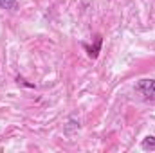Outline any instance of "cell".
I'll use <instances>...</instances> for the list:
<instances>
[{"instance_id":"3957f363","label":"cell","mask_w":155,"mask_h":153,"mask_svg":"<svg viewBox=\"0 0 155 153\" xmlns=\"http://www.w3.org/2000/svg\"><path fill=\"white\" fill-rule=\"evenodd\" d=\"M141 148H143L144 151H155V137L153 135L144 137L143 142H141Z\"/></svg>"},{"instance_id":"7a4b0ae2","label":"cell","mask_w":155,"mask_h":153,"mask_svg":"<svg viewBox=\"0 0 155 153\" xmlns=\"http://www.w3.org/2000/svg\"><path fill=\"white\" fill-rule=\"evenodd\" d=\"M101 43H103V38H101V36H96L94 47H88L87 43H83V49L87 50V54H88L90 58H97V54H99V50H101Z\"/></svg>"},{"instance_id":"277c9868","label":"cell","mask_w":155,"mask_h":153,"mask_svg":"<svg viewBox=\"0 0 155 153\" xmlns=\"http://www.w3.org/2000/svg\"><path fill=\"white\" fill-rule=\"evenodd\" d=\"M0 7L7 11H15L18 9V0H0Z\"/></svg>"},{"instance_id":"6da1fadb","label":"cell","mask_w":155,"mask_h":153,"mask_svg":"<svg viewBox=\"0 0 155 153\" xmlns=\"http://www.w3.org/2000/svg\"><path fill=\"white\" fill-rule=\"evenodd\" d=\"M137 90L150 101H155V79H141L137 83Z\"/></svg>"}]
</instances>
